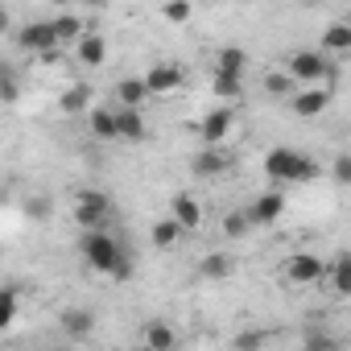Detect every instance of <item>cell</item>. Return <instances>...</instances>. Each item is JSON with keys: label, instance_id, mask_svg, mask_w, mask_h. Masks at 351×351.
<instances>
[{"label": "cell", "instance_id": "1f68e13d", "mask_svg": "<svg viewBox=\"0 0 351 351\" xmlns=\"http://www.w3.org/2000/svg\"><path fill=\"white\" fill-rule=\"evenodd\" d=\"M0 87H5V104H17L21 87H17V75H13V66H5V75H0Z\"/></svg>", "mask_w": 351, "mask_h": 351}, {"label": "cell", "instance_id": "4fadbf2b", "mask_svg": "<svg viewBox=\"0 0 351 351\" xmlns=\"http://www.w3.org/2000/svg\"><path fill=\"white\" fill-rule=\"evenodd\" d=\"M248 215H252V223H265V228L277 223V219L285 215V195H281V191H265V195L248 207Z\"/></svg>", "mask_w": 351, "mask_h": 351}, {"label": "cell", "instance_id": "ac0fdd59", "mask_svg": "<svg viewBox=\"0 0 351 351\" xmlns=\"http://www.w3.org/2000/svg\"><path fill=\"white\" fill-rule=\"evenodd\" d=\"M232 273H236L232 252H207V256L199 261V277H203V281H228Z\"/></svg>", "mask_w": 351, "mask_h": 351}, {"label": "cell", "instance_id": "ffe728a7", "mask_svg": "<svg viewBox=\"0 0 351 351\" xmlns=\"http://www.w3.org/2000/svg\"><path fill=\"white\" fill-rule=\"evenodd\" d=\"M116 120H120V141H132V145L145 141V116H141V108L120 104L116 108Z\"/></svg>", "mask_w": 351, "mask_h": 351}, {"label": "cell", "instance_id": "6da1fadb", "mask_svg": "<svg viewBox=\"0 0 351 351\" xmlns=\"http://www.w3.org/2000/svg\"><path fill=\"white\" fill-rule=\"evenodd\" d=\"M318 161L302 149H289V145H277L265 153V178L277 182V186H306L318 178Z\"/></svg>", "mask_w": 351, "mask_h": 351}, {"label": "cell", "instance_id": "d590c367", "mask_svg": "<svg viewBox=\"0 0 351 351\" xmlns=\"http://www.w3.org/2000/svg\"><path fill=\"white\" fill-rule=\"evenodd\" d=\"M306 347H335L330 335H306Z\"/></svg>", "mask_w": 351, "mask_h": 351}, {"label": "cell", "instance_id": "cb8c5ba5", "mask_svg": "<svg viewBox=\"0 0 351 351\" xmlns=\"http://www.w3.org/2000/svg\"><path fill=\"white\" fill-rule=\"evenodd\" d=\"M211 91H215L223 104H236V99L244 95V75H228V71H215V79H211Z\"/></svg>", "mask_w": 351, "mask_h": 351}, {"label": "cell", "instance_id": "f1b7e54d", "mask_svg": "<svg viewBox=\"0 0 351 351\" xmlns=\"http://www.w3.org/2000/svg\"><path fill=\"white\" fill-rule=\"evenodd\" d=\"M17 322V289L5 285V293H0V330H9Z\"/></svg>", "mask_w": 351, "mask_h": 351}, {"label": "cell", "instance_id": "44dd1931", "mask_svg": "<svg viewBox=\"0 0 351 351\" xmlns=\"http://www.w3.org/2000/svg\"><path fill=\"white\" fill-rule=\"evenodd\" d=\"M326 54H351V21H330L318 42Z\"/></svg>", "mask_w": 351, "mask_h": 351}, {"label": "cell", "instance_id": "836d02e7", "mask_svg": "<svg viewBox=\"0 0 351 351\" xmlns=\"http://www.w3.org/2000/svg\"><path fill=\"white\" fill-rule=\"evenodd\" d=\"M29 215H34L38 223H46V219H50V199H34V203H29Z\"/></svg>", "mask_w": 351, "mask_h": 351}, {"label": "cell", "instance_id": "9c48e42d", "mask_svg": "<svg viewBox=\"0 0 351 351\" xmlns=\"http://www.w3.org/2000/svg\"><path fill=\"white\" fill-rule=\"evenodd\" d=\"M330 108V87H298L293 91V116L298 120H318L322 112Z\"/></svg>", "mask_w": 351, "mask_h": 351}, {"label": "cell", "instance_id": "7c38bea8", "mask_svg": "<svg viewBox=\"0 0 351 351\" xmlns=\"http://www.w3.org/2000/svg\"><path fill=\"white\" fill-rule=\"evenodd\" d=\"M75 58H79V66H87V71L104 66V62H108V38H104V34H83L79 46H75Z\"/></svg>", "mask_w": 351, "mask_h": 351}, {"label": "cell", "instance_id": "7a4b0ae2", "mask_svg": "<svg viewBox=\"0 0 351 351\" xmlns=\"http://www.w3.org/2000/svg\"><path fill=\"white\" fill-rule=\"evenodd\" d=\"M79 252H83L87 269H95V273L112 277V273H116V265H120V256H124V244H120L108 228H95V232H83Z\"/></svg>", "mask_w": 351, "mask_h": 351}, {"label": "cell", "instance_id": "5bb4252c", "mask_svg": "<svg viewBox=\"0 0 351 351\" xmlns=\"http://www.w3.org/2000/svg\"><path fill=\"white\" fill-rule=\"evenodd\" d=\"M326 281L335 298H351V248H343L330 265H326Z\"/></svg>", "mask_w": 351, "mask_h": 351}, {"label": "cell", "instance_id": "52a82bcc", "mask_svg": "<svg viewBox=\"0 0 351 351\" xmlns=\"http://www.w3.org/2000/svg\"><path fill=\"white\" fill-rule=\"evenodd\" d=\"M285 281L289 285H318V281H326V265L314 252H293L285 261Z\"/></svg>", "mask_w": 351, "mask_h": 351}, {"label": "cell", "instance_id": "8992f818", "mask_svg": "<svg viewBox=\"0 0 351 351\" xmlns=\"http://www.w3.org/2000/svg\"><path fill=\"white\" fill-rule=\"evenodd\" d=\"M236 165V153L228 145H203V153L191 157V173L195 178H219V173H228Z\"/></svg>", "mask_w": 351, "mask_h": 351}, {"label": "cell", "instance_id": "d4e9b609", "mask_svg": "<svg viewBox=\"0 0 351 351\" xmlns=\"http://www.w3.org/2000/svg\"><path fill=\"white\" fill-rule=\"evenodd\" d=\"M54 34H58V46L75 50V46H79V38H83L87 29H83V21H79V17H54Z\"/></svg>", "mask_w": 351, "mask_h": 351}, {"label": "cell", "instance_id": "603a6c76", "mask_svg": "<svg viewBox=\"0 0 351 351\" xmlns=\"http://www.w3.org/2000/svg\"><path fill=\"white\" fill-rule=\"evenodd\" d=\"M58 108L66 116H79V112H91V87L87 83H71L62 95H58Z\"/></svg>", "mask_w": 351, "mask_h": 351}, {"label": "cell", "instance_id": "d6986e66", "mask_svg": "<svg viewBox=\"0 0 351 351\" xmlns=\"http://www.w3.org/2000/svg\"><path fill=\"white\" fill-rule=\"evenodd\" d=\"M58 326H62L66 339H87L95 330V314L91 310H62L58 314Z\"/></svg>", "mask_w": 351, "mask_h": 351}, {"label": "cell", "instance_id": "5b68a950", "mask_svg": "<svg viewBox=\"0 0 351 351\" xmlns=\"http://www.w3.org/2000/svg\"><path fill=\"white\" fill-rule=\"evenodd\" d=\"M17 46L25 54H42V58H58V34H54V21H29L17 29Z\"/></svg>", "mask_w": 351, "mask_h": 351}, {"label": "cell", "instance_id": "e575fe53", "mask_svg": "<svg viewBox=\"0 0 351 351\" xmlns=\"http://www.w3.org/2000/svg\"><path fill=\"white\" fill-rule=\"evenodd\" d=\"M132 269H136V265H132V256H128V252H124V256H120V265H116V273H112V277H116V281H128V277H132Z\"/></svg>", "mask_w": 351, "mask_h": 351}, {"label": "cell", "instance_id": "ba28073f", "mask_svg": "<svg viewBox=\"0 0 351 351\" xmlns=\"http://www.w3.org/2000/svg\"><path fill=\"white\" fill-rule=\"evenodd\" d=\"M232 128H236V104H223V108H215V112L203 116L199 136H203V145H223L232 136Z\"/></svg>", "mask_w": 351, "mask_h": 351}, {"label": "cell", "instance_id": "277c9868", "mask_svg": "<svg viewBox=\"0 0 351 351\" xmlns=\"http://www.w3.org/2000/svg\"><path fill=\"white\" fill-rule=\"evenodd\" d=\"M112 219V203L104 191H79L75 195V223L83 232H95V228H108Z\"/></svg>", "mask_w": 351, "mask_h": 351}, {"label": "cell", "instance_id": "83f0119b", "mask_svg": "<svg viewBox=\"0 0 351 351\" xmlns=\"http://www.w3.org/2000/svg\"><path fill=\"white\" fill-rule=\"evenodd\" d=\"M161 17H165L169 25H186V21L195 17V5H191V0H165V5H161Z\"/></svg>", "mask_w": 351, "mask_h": 351}, {"label": "cell", "instance_id": "4dcf8cb0", "mask_svg": "<svg viewBox=\"0 0 351 351\" xmlns=\"http://www.w3.org/2000/svg\"><path fill=\"white\" fill-rule=\"evenodd\" d=\"M330 182L335 186H351V153H335V161H330Z\"/></svg>", "mask_w": 351, "mask_h": 351}, {"label": "cell", "instance_id": "f546056e", "mask_svg": "<svg viewBox=\"0 0 351 351\" xmlns=\"http://www.w3.org/2000/svg\"><path fill=\"white\" fill-rule=\"evenodd\" d=\"M248 228H252V215H248V211H232V215H223V236H228V240H240Z\"/></svg>", "mask_w": 351, "mask_h": 351}, {"label": "cell", "instance_id": "2e32d148", "mask_svg": "<svg viewBox=\"0 0 351 351\" xmlns=\"http://www.w3.org/2000/svg\"><path fill=\"white\" fill-rule=\"evenodd\" d=\"M186 236V228L178 223V219H173V215H165V219H157L153 228H149V244L157 248V252H165V248H173V244H178Z\"/></svg>", "mask_w": 351, "mask_h": 351}, {"label": "cell", "instance_id": "e0dca14e", "mask_svg": "<svg viewBox=\"0 0 351 351\" xmlns=\"http://www.w3.org/2000/svg\"><path fill=\"white\" fill-rule=\"evenodd\" d=\"M87 128H91V136H99V141H120V120H116L112 108H91V112H87Z\"/></svg>", "mask_w": 351, "mask_h": 351}, {"label": "cell", "instance_id": "d6a6232c", "mask_svg": "<svg viewBox=\"0 0 351 351\" xmlns=\"http://www.w3.org/2000/svg\"><path fill=\"white\" fill-rule=\"evenodd\" d=\"M265 343H269V335H261V330H248V335H240V339H236V347H240V351H248V347H265Z\"/></svg>", "mask_w": 351, "mask_h": 351}, {"label": "cell", "instance_id": "8fae6325", "mask_svg": "<svg viewBox=\"0 0 351 351\" xmlns=\"http://www.w3.org/2000/svg\"><path fill=\"white\" fill-rule=\"evenodd\" d=\"M169 215L178 219L186 232H199V228H203V203H199L195 195H186V191H178V195H173V203H169Z\"/></svg>", "mask_w": 351, "mask_h": 351}, {"label": "cell", "instance_id": "484cf974", "mask_svg": "<svg viewBox=\"0 0 351 351\" xmlns=\"http://www.w3.org/2000/svg\"><path fill=\"white\" fill-rule=\"evenodd\" d=\"M298 87H302V83H298L289 71H269V75H265V91H269L273 99H285V95H293Z\"/></svg>", "mask_w": 351, "mask_h": 351}, {"label": "cell", "instance_id": "3957f363", "mask_svg": "<svg viewBox=\"0 0 351 351\" xmlns=\"http://www.w3.org/2000/svg\"><path fill=\"white\" fill-rule=\"evenodd\" d=\"M285 71H289L302 87H306V83H326V79H335V71H330L322 46H318V50H293L289 62H285Z\"/></svg>", "mask_w": 351, "mask_h": 351}, {"label": "cell", "instance_id": "9a60e30c", "mask_svg": "<svg viewBox=\"0 0 351 351\" xmlns=\"http://www.w3.org/2000/svg\"><path fill=\"white\" fill-rule=\"evenodd\" d=\"M141 343H145V347H153V351H173V347H178V330H173L165 318H153V322H145Z\"/></svg>", "mask_w": 351, "mask_h": 351}, {"label": "cell", "instance_id": "7402d4cb", "mask_svg": "<svg viewBox=\"0 0 351 351\" xmlns=\"http://www.w3.org/2000/svg\"><path fill=\"white\" fill-rule=\"evenodd\" d=\"M149 95H153V91H149L145 75H132V79H120V83H116V99H120V104H128V108H141Z\"/></svg>", "mask_w": 351, "mask_h": 351}, {"label": "cell", "instance_id": "4316f807", "mask_svg": "<svg viewBox=\"0 0 351 351\" xmlns=\"http://www.w3.org/2000/svg\"><path fill=\"white\" fill-rule=\"evenodd\" d=\"M244 66H248V54H244L240 46H223V50L215 54V71H228V75H244Z\"/></svg>", "mask_w": 351, "mask_h": 351}, {"label": "cell", "instance_id": "30bf717a", "mask_svg": "<svg viewBox=\"0 0 351 351\" xmlns=\"http://www.w3.org/2000/svg\"><path fill=\"white\" fill-rule=\"evenodd\" d=\"M145 83H149V91L153 95H173L182 87V66H173V62H157V66H149L145 71Z\"/></svg>", "mask_w": 351, "mask_h": 351}]
</instances>
